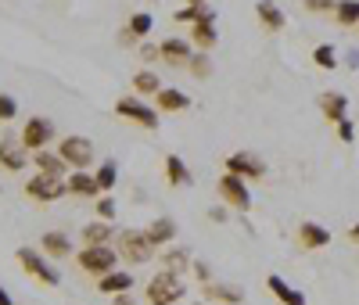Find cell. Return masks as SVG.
<instances>
[{
  "label": "cell",
  "instance_id": "cell-12",
  "mask_svg": "<svg viewBox=\"0 0 359 305\" xmlns=\"http://www.w3.org/2000/svg\"><path fill=\"white\" fill-rule=\"evenodd\" d=\"M298 244H302L306 252H320V248L331 244V230H327L323 223H316V219H302L298 223Z\"/></svg>",
  "mask_w": 359,
  "mask_h": 305
},
{
  "label": "cell",
  "instance_id": "cell-34",
  "mask_svg": "<svg viewBox=\"0 0 359 305\" xmlns=\"http://www.w3.org/2000/svg\"><path fill=\"white\" fill-rule=\"evenodd\" d=\"M187 72L194 79H208V76H212V57H208L205 50H194V57L187 61Z\"/></svg>",
  "mask_w": 359,
  "mask_h": 305
},
{
  "label": "cell",
  "instance_id": "cell-46",
  "mask_svg": "<svg viewBox=\"0 0 359 305\" xmlns=\"http://www.w3.org/2000/svg\"><path fill=\"white\" fill-rule=\"evenodd\" d=\"M348 237H352V240H355V244H359V223H355V226H352V230H348Z\"/></svg>",
  "mask_w": 359,
  "mask_h": 305
},
{
  "label": "cell",
  "instance_id": "cell-2",
  "mask_svg": "<svg viewBox=\"0 0 359 305\" xmlns=\"http://www.w3.org/2000/svg\"><path fill=\"white\" fill-rule=\"evenodd\" d=\"M76 266L83 273H90V277H104V273L118 269V252L111 244H83L76 252Z\"/></svg>",
  "mask_w": 359,
  "mask_h": 305
},
{
  "label": "cell",
  "instance_id": "cell-44",
  "mask_svg": "<svg viewBox=\"0 0 359 305\" xmlns=\"http://www.w3.org/2000/svg\"><path fill=\"white\" fill-rule=\"evenodd\" d=\"M348 69H355V72H359V50H352V54H348Z\"/></svg>",
  "mask_w": 359,
  "mask_h": 305
},
{
  "label": "cell",
  "instance_id": "cell-11",
  "mask_svg": "<svg viewBox=\"0 0 359 305\" xmlns=\"http://www.w3.org/2000/svg\"><path fill=\"white\" fill-rule=\"evenodd\" d=\"M29 162H33V155L22 147V140H15V137L0 140V165H4L8 172H22Z\"/></svg>",
  "mask_w": 359,
  "mask_h": 305
},
{
  "label": "cell",
  "instance_id": "cell-24",
  "mask_svg": "<svg viewBox=\"0 0 359 305\" xmlns=\"http://www.w3.org/2000/svg\"><path fill=\"white\" fill-rule=\"evenodd\" d=\"M187 40H191V47L194 50H205V54H212L216 50V43H219V29L216 25H191L187 29Z\"/></svg>",
  "mask_w": 359,
  "mask_h": 305
},
{
  "label": "cell",
  "instance_id": "cell-41",
  "mask_svg": "<svg viewBox=\"0 0 359 305\" xmlns=\"http://www.w3.org/2000/svg\"><path fill=\"white\" fill-rule=\"evenodd\" d=\"M208 219H212V223H226L230 219V208L226 205H212V208H208Z\"/></svg>",
  "mask_w": 359,
  "mask_h": 305
},
{
  "label": "cell",
  "instance_id": "cell-6",
  "mask_svg": "<svg viewBox=\"0 0 359 305\" xmlns=\"http://www.w3.org/2000/svg\"><path fill=\"white\" fill-rule=\"evenodd\" d=\"M216 194L226 208H237V212H248L252 208V191H248V183L241 176H233V172H223L219 183H216Z\"/></svg>",
  "mask_w": 359,
  "mask_h": 305
},
{
  "label": "cell",
  "instance_id": "cell-42",
  "mask_svg": "<svg viewBox=\"0 0 359 305\" xmlns=\"http://www.w3.org/2000/svg\"><path fill=\"white\" fill-rule=\"evenodd\" d=\"M111 301H115V305H133V294H130V291H126V294H115Z\"/></svg>",
  "mask_w": 359,
  "mask_h": 305
},
{
  "label": "cell",
  "instance_id": "cell-23",
  "mask_svg": "<svg viewBox=\"0 0 359 305\" xmlns=\"http://www.w3.org/2000/svg\"><path fill=\"white\" fill-rule=\"evenodd\" d=\"M205 301L241 305V301H245V287H237V284H205Z\"/></svg>",
  "mask_w": 359,
  "mask_h": 305
},
{
  "label": "cell",
  "instance_id": "cell-8",
  "mask_svg": "<svg viewBox=\"0 0 359 305\" xmlns=\"http://www.w3.org/2000/svg\"><path fill=\"white\" fill-rule=\"evenodd\" d=\"M22 147L29 151V155H36V151H47V144H54V122L47 115H33L22 126Z\"/></svg>",
  "mask_w": 359,
  "mask_h": 305
},
{
  "label": "cell",
  "instance_id": "cell-30",
  "mask_svg": "<svg viewBox=\"0 0 359 305\" xmlns=\"http://www.w3.org/2000/svg\"><path fill=\"white\" fill-rule=\"evenodd\" d=\"M151 29H155V18L147 15V11H137V15H130V22H126V33H130L137 43H144L147 36H151Z\"/></svg>",
  "mask_w": 359,
  "mask_h": 305
},
{
  "label": "cell",
  "instance_id": "cell-26",
  "mask_svg": "<svg viewBox=\"0 0 359 305\" xmlns=\"http://www.w3.org/2000/svg\"><path fill=\"white\" fill-rule=\"evenodd\" d=\"M130 86H133V94H137L140 101H147V97H158V90H162L165 83L158 79V72H151V69H140V72L130 79Z\"/></svg>",
  "mask_w": 359,
  "mask_h": 305
},
{
  "label": "cell",
  "instance_id": "cell-4",
  "mask_svg": "<svg viewBox=\"0 0 359 305\" xmlns=\"http://www.w3.org/2000/svg\"><path fill=\"white\" fill-rule=\"evenodd\" d=\"M184 294H187L184 280L172 277V273H165V269H158L155 277L147 280V287H144V298L151 301V305H180V301H184Z\"/></svg>",
  "mask_w": 359,
  "mask_h": 305
},
{
  "label": "cell",
  "instance_id": "cell-16",
  "mask_svg": "<svg viewBox=\"0 0 359 305\" xmlns=\"http://www.w3.org/2000/svg\"><path fill=\"white\" fill-rule=\"evenodd\" d=\"M144 233H147V240L155 244V248L162 252V248H169V244L176 240V219L172 216H158V219H151L144 226Z\"/></svg>",
  "mask_w": 359,
  "mask_h": 305
},
{
  "label": "cell",
  "instance_id": "cell-20",
  "mask_svg": "<svg viewBox=\"0 0 359 305\" xmlns=\"http://www.w3.org/2000/svg\"><path fill=\"white\" fill-rule=\"evenodd\" d=\"M65 187H69V194H76V198H101L94 172H83V169H72V172L65 176Z\"/></svg>",
  "mask_w": 359,
  "mask_h": 305
},
{
  "label": "cell",
  "instance_id": "cell-21",
  "mask_svg": "<svg viewBox=\"0 0 359 305\" xmlns=\"http://www.w3.org/2000/svg\"><path fill=\"white\" fill-rule=\"evenodd\" d=\"M133 287V273L130 269H111V273H104V277H97V291L101 294H126Z\"/></svg>",
  "mask_w": 359,
  "mask_h": 305
},
{
  "label": "cell",
  "instance_id": "cell-29",
  "mask_svg": "<svg viewBox=\"0 0 359 305\" xmlns=\"http://www.w3.org/2000/svg\"><path fill=\"white\" fill-rule=\"evenodd\" d=\"M165 179H169V187H191V183H194L187 162L180 158V155H169L165 158Z\"/></svg>",
  "mask_w": 359,
  "mask_h": 305
},
{
  "label": "cell",
  "instance_id": "cell-49",
  "mask_svg": "<svg viewBox=\"0 0 359 305\" xmlns=\"http://www.w3.org/2000/svg\"><path fill=\"white\" fill-rule=\"evenodd\" d=\"M355 29H359V25H355Z\"/></svg>",
  "mask_w": 359,
  "mask_h": 305
},
{
  "label": "cell",
  "instance_id": "cell-43",
  "mask_svg": "<svg viewBox=\"0 0 359 305\" xmlns=\"http://www.w3.org/2000/svg\"><path fill=\"white\" fill-rule=\"evenodd\" d=\"M118 43H123V47H133V43H137V40H133V36H130V33H126V29H123V36H118Z\"/></svg>",
  "mask_w": 359,
  "mask_h": 305
},
{
  "label": "cell",
  "instance_id": "cell-1",
  "mask_svg": "<svg viewBox=\"0 0 359 305\" xmlns=\"http://www.w3.org/2000/svg\"><path fill=\"white\" fill-rule=\"evenodd\" d=\"M54 151L65 158L69 169H83V172H86V169H94V162H97V147H94V140H90V137H79V133L62 137Z\"/></svg>",
  "mask_w": 359,
  "mask_h": 305
},
{
  "label": "cell",
  "instance_id": "cell-33",
  "mask_svg": "<svg viewBox=\"0 0 359 305\" xmlns=\"http://www.w3.org/2000/svg\"><path fill=\"white\" fill-rule=\"evenodd\" d=\"M313 65L323 69V72L338 69V50H334V43H320V47L313 50Z\"/></svg>",
  "mask_w": 359,
  "mask_h": 305
},
{
  "label": "cell",
  "instance_id": "cell-36",
  "mask_svg": "<svg viewBox=\"0 0 359 305\" xmlns=\"http://www.w3.org/2000/svg\"><path fill=\"white\" fill-rule=\"evenodd\" d=\"M18 115V101L11 94H0V122H11Z\"/></svg>",
  "mask_w": 359,
  "mask_h": 305
},
{
  "label": "cell",
  "instance_id": "cell-38",
  "mask_svg": "<svg viewBox=\"0 0 359 305\" xmlns=\"http://www.w3.org/2000/svg\"><path fill=\"white\" fill-rule=\"evenodd\" d=\"M306 8H309L313 15H334L338 0H306Z\"/></svg>",
  "mask_w": 359,
  "mask_h": 305
},
{
  "label": "cell",
  "instance_id": "cell-15",
  "mask_svg": "<svg viewBox=\"0 0 359 305\" xmlns=\"http://www.w3.org/2000/svg\"><path fill=\"white\" fill-rule=\"evenodd\" d=\"M158 54L169 61V65H187V61L194 57V47H191L187 36H165L158 43Z\"/></svg>",
  "mask_w": 359,
  "mask_h": 305
},
{
  "label": "cell",
  "instance_id": "cell-45",
  "mask_svg": "<svg viewBox=\"0 0 359 305\" xmlns=\"http://www.w3.org/2000/svg\"><path fill=\"white\" fill-rule=\"evenodd\" d=\"M0 305H15V301H11V294H8L4 287H0Z\"/></svg>",
  "mask_w": 359,
  "mask_h": 305
},
{
  "label": "cell",
  "instance_id": "cell-32",
  "mask_svg": "<svg viewBox=\"0 0 359 305\" xmlns=\"http://www.w3.org/2000/svg\"><path fill=\"white\" fill-rule=\"evenodd\" d=\"M94 179H97V191L101 194H111V187L118 183V165L108 158V162H101L97 169H94Z\"/></svg>",
  "mask_w": 359,
  "mask_h": 305
},
{
  "label": "cell",
  "instance_id": "cell-39",
  "mask_svg": "<svg viewBox=\"0 0 359 305\" xmlns=\"http://www.w3.org/2000/svg\"><path fill=\"white\" fill-rule=\"evenodd\" d=\"M191 273H194V277L201 280V287H205V284H212V269H208V262L194 259V262H191Z\"/></svg>",
  "mask_w": 359,
  "mask_h": 305
},
{
  "label": "cell",
  "instance_id": "cell-7",
  "mask_svg": "<svg viewBox=\"0 0 359 305\" xmlns=\"http://www.w3.org/2000/svg\"><path fill=\"white\" fill-rule=\"evenodd\" d=\"M15 259H18V266L29 273V277H36L40 284H47V287H57V284H62L57 269L43 259V252H36V248H18V252H15Z\"/></svg>",
  "mask_w": 359,
  "mask_h": 305
},
{
  "label": "cell",
  "instance_id": "cell-27",
  "mask_svg": "<svg viewBox=\"0 0 359 305\" xmlns=\"http://www.w3.org/2000/svg\"><path fill=\"white\" fill-rule=\"evenodd\" d=\"M155 101H158V111H165V115H172V111H187V108H191V97H187L180 86H162Z\"/></svg>",
  "mask_w": 359,
  "mask_h": 305
},
{
  "label": "cell",
  "instance_id": "cell-37",
  "mask_svg": "<svg viewBox=\"0 0 359 305\" xmlns=\"http://www.w3.org/2000/svg\"><path fill=\"white\" fill-rule=\"evenodd\" d=\"M137 57L144 61V65H155V61L162 57V54H158V43H147V40H144V43L137 47Z\"/></svg>",
  "mask_w": 359,
  "mask_h": 305
},
{
  "label": "cell",
  "instance_id": "cell-48",
  "mask_svg": "<svg viewBox=\"0 0 359 305\" xmlns=\"http://www.w3.org/2000/svg\"><path fill=\"white\" fill-rule=\"evenodd\" d=\"M198 305H201V301H198Z\"/></svg>",
  "mask_w": 359,
  "mask_h": 305
},
{
  "label": "cell",
  "instance_id": "cell-22",
  "mask_svg": "<svg viewBox=\"0 0 359 305\" xmlns=\"http://www.w3.org/2000/svg\"><path fill=\"white\" fill-rule=\"evenodd\" d=\"M33 165H36L43 176H57V179H65V176L72 172V169L65 165V158L57 155V151H50V147H47V151H36V155H33Z\"/></svg>",
  "mask_w": 359,
  "mask_h": 305
},
{
  "label": "cell",
  "instance_id": "cell-25",
  "mask_svg": "<svg viewBox=\"0 0 359 305\" xmlns=\"http://www.w3.org/2000/svg\"><path fill=\"white\" fill-rule=\"evenodd\" d=\"M255 15H259L262 29H269V33H280V29H287V15L273 4V0H259V4H255Z\"/></svg>",
  "mask_w": 359,
  "mask_h": 305
},
{
  "label": "cell",
  "instance_id": "cell-18",
  "mask_svg": "<svg viewBox=\"0 0 359 305\" xmlns=\"http://www.w3.org/2000/svg\"><path fill=\"white\" fill-rule=\"evenodd\" d=\"M266 287H269V294H273L280 305H306V294L298 291V287H291L280 273H269L266 277Z\"/></svg>",
  "mask_w": 359,
  "mask_h": 305
},
{
  "label": "cell",
  "instance_id": "cell-10",
  "mask_svg": "<svg viewBox=\"0 0 359 305\" xmlns=\"http://www.w3.org/2000/svg\"><path fill=\"white\" fill-rule=\"evenodd\" d=\"M226 172L241 176V179L248 183V179H262L269 169H266V162H262L259 155H252V151H233V155L226 158Z\"/></svg>",
  "mask_w": 359,
  "mask_h": 305
},
{
  "label": "cell",
  "instance_id": "cell-17",
  "mask_svg": "<svg viewBox=\"0 0 359 305\" xmlns=\"http://www.w3.org/2000/svg\"><path fill=\"white\" fill-rule=\"evenodd\" d=\"M320 111H323V118L327 122H345L348 118V97L345 94H338V90H327V94H320Z\"/></svg>",
  "mask_w": 359,
  "mask_h": 305
},
{
  "label": "cell",
  "instance_id": "cell-31",
  "mask_svg": "<svg viewBox=\"0 0 359 305\" xmlns=\"http://www.w3.org/2000/svg\"><path fill=\"white\" fill-rule=\"evenodd\" d=\"M334 22H338L341 29H355V25H359V0H338Z\"/></svg>",
  "mask_w": 359,
  "mask_h": 305
},
{
  "label": "cell",
  "instance_id": "cell-9",
  "mask_svg": "<svg viewBox=\"0 0 359 305\" xmlns=\"http://www.w3.org/2000/svg\"><path fill=\"white\" fill-rule=\"evenodd\" d=\"M25 194L33 198V201H43V205H50V201H62V198L69 194V187H65V179L36 172V176H29V183H25Z\"/></svg>",
  "mask_w": 359,
  "mask_h": 305
},
{
  "label": "cell",
  "instance_id": "cell-14",
  "mask_svg": "<svg viewBox=\"0 0 359 305\" xmlns=\"http://www.w3.org/2000/svg\"><path fill=\"white\" fill-rule=\"evenodd\" d=\"M158 262H162V269H165V273H172V277L184 280L194 259H191V252H187V248H176V244H169V248H162V252H158Z\"/></svg>",
  "mask_w": 359,
  "mask_h": 305
},
{
  "label": "cell",
  "instance_id": "cell-47",
  "mask_svg": "<svg viewBox=\"0 0 359 305\" xmlns=\"http://www.w3.org/2000/svg\"><path fill=\"white\" fill-rule=\"evenodd\" d=\"M187 4H201V0H187Z\"/></svg>",
  "mask_w": 359,
  "mask_h": 305
},
{
  "label": "cell",
  "instance_id": "cell-40",
  "mask_svg": "<svg viewBox=\"0 0 359 305\" xmlns=\"http://www.w3.org/2000/svg\"><path fill=\"white\" fill-rule=\"evenodd\" d=\"M338 137H341V144H352V140H355V126H352V118L338 122Z\"/></svg>",
  "mask_w": 359,
  "mask_h": 305
},
{
  "label": "cell",
  "instance_id": "cell-5",
  "mask_svg": "<svg viewBox=\"0 0 359 305\" xmlns=\"http://www.w3.org/2000/svg\"><path fill=\"white\" fill-rule=\"evenodd\" d=\"M115 115H123L126 122H133V126L140 130H158V108H151L147 101H140L137 94H126V97H118L115 101Z\"/></svg>",
  "mask_w": 359,
  "mask_h": 305
},
{
  "label": "cell",
  "instance_id": "cell-3",
  "mask_svg": "<svg viewBox=\"0 0 359 305\" xmlns=\"http://www.w3.org/2000/svg\"><path fill=\"white\" fill-rule=\"evenodd\" d=\"M115 252H118V259H130L133 266H147L155 259V244L147 240V233L144 230H118V237H115Z\"/></svg>",
  "mask_w": 359,
  "mask_h": 305
},
{
  "label": "cell",
  "instance_id": "cell-13",
  "mask_svg": "<svg viewBox=\"0 0 359 305\" xmlns=\"http://www.w3.org/2000/svg\"><path fill=\"white\" fill-rule=\"evenodd\" d=\"M172 22L180 25H216V8L208 4V0H201V4H184V8H176L172 11Z\"/></svg>",
  "mask_w": 359,
  "mask_h": 305
},
{
  "label": "cell",
  "instance_id": "cell-19",
  "mask_svg": "<svg viewBox=\"0 0 359 305\" xmlns=\"http://www.w3.org/2000/svg\"><path fill=\"white\" fill-rule=\"evenodd\" d=\"M40 248H43V255H50V259H72V240H69L65 230H47V233L40 237Z\"/></svg>",
  "mask_w": 359,
  "mask_h": 305
},
{
  "label": "cell",
  "instance_id": "cell-28",
  "mask_svg": "<svg viewBox=\"0 0 359 305\" xmlns=\"http://www.w3.org/2000/svg\"><path fill=\"white\" fill-rule=\"evenodd\" d=\"M83 244H111L115 237H118V230H115V223H104V219H94V223H86L83 230Z\"/></svg>",
  "mask_w": 359,
  "mask_h": 305
},
{
  "label": "cell",
  "instance_id": "cell-35",
  "mask_svg": "<svg viewBox=\"0 0 359 305\" xmlns=\"http://www.w3.org/2000/svg\"><path fill=\"white\" fill-rule=\"evenodd\" d=\"M94 212H97V219L115 223V216H118V201H115L111 194H101V198L94 201Z\"/></svg>",
  "mask_w": 359,
  "mask_h": 305
}]
</instances>
